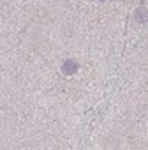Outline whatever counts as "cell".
<instances>
[{"label":"cell","instance_id":"1","mask_svg":"<svg viewBox=\"0 0 148 150\" xmlns=\"http://www.w3.org/2000/svg\"><path fill=\"white\" fill-rule=\"evenodd\" d=\"M62 72L65 74V76H72V74H76L78 72V62L76 60H65L62 64Z\"/></svg>","mask_w":148,"mask_h":150},{"label":"cell","instance_id":"2","mask_svg":"<svg viewBox=\"0 0 148 150\" xmlns=\"http://www.w3.org/2000/svg\"><path fill=\"white\" fill-rule=\"evenodd\" d=\"M134 18H136V21H137V23H144V21H148V11L141 6L139 9H136Z\"/></svg>","mask_w":148,"mask_h":150}]
</instances>
